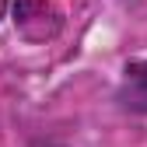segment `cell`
<instances>
[{"mask_svg": "<svg viewBox=\"0 0 147 147\" xmlns=\"http://www.w3.org/2000/svg\"><path fill=\"white\" fill-rule=\"evenodd\" d=\"M119 102L133 112H147V60H137L126 67L119 84Z\"/></svg>", "mask_w": 147, "mask_h": 147, "instance_id": "cell-1", "label": "cell"}]
</instances>
